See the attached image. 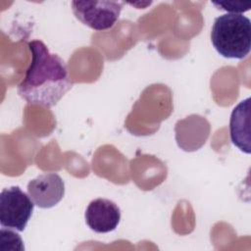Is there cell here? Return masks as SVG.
I'll return each instance as SVG.
<instances>
[{
	"label": "cell",
	"instance_id": "obj_8",
	"mask_svg": "<svg viewBox=\"0 0 251 251\" xmlns=\"http://www.w3.org/2000/svg\"><path fill=\"white\" fill-rule=\"evenodd\" d=\"M0 243H9L8 250L11 251H23L25 250L24 242L19 233L11 230V228L5 229L3 226L0 230Z\"/></svg>",
	"mask_w": 251,
	"mask_h": 251
},
{
	"label": "cell",
	"instance_id": "obj_9",
	"mask_svg": "<svg viewBox=\"0 0 251 251\" xmlns=\"http://www.w3.org/2000/svg\"><path fill=\"white\" fill-rule=\"evenodd\" d=\"M219 10L226 11L229 14H242L243 12L249 11L251 8V2L243 1H220L212 2Z\"/></svg>",
	"mask_w": 251,
	"mask_h": 251
},
{
	"label": "cell",
	"instance_id": "obj_5",
	"mask_svg": "<svg viewBox=\"0 0 251 251\" xmlns=\"http://www.w3.org/2000/svg\"><path fill=\"white\" fill-rule=\"evenodd\" d=\"M27 194L33 203L42 209L57 205L64 197L65 183L55 173L39 175L27 183Z\"/></svg>",
	"mask_w": 251,
	"mask_h": 251
},
{
	"label": "cell",
	"instance_id": "obj_6",
	"mask_svg": "<svg viewBox=\"0 0 251 251\" xmlns=\"http://www.w3.org/2000/svg\"><path fill=\"white\" fill-rule=\"evenodd\" d=\"M84 218L91 230L97 233H107L118 226L121 220V211L113 201L97 198L88 204Z\"/></svg>",
	"mask_w": 251,
	"mask_h": 251
},
{
	"label": "cell",
	"instance_id": "obj_4",
	"mask_svg": "<svg viewBox=\"0 0 251 251\" xmlns=\"http://www.w3.org/2000/svg\"><path fill=\"white\" fill-rule=\"evenodd\" d=\"M72 10L84 25L97 30L111 28L119 20L123 2L119 1H73Z\"/></svg>",
	"mask_w": 251,
	"mask_h": 251
},
{
	"label": "cell",
	"instance_id": "obj_2",
	"mask_svg": "<svg viewBox=\"0 0 251 251\" xmlns=\"http://www.w3.org/2000/svg\"><path fill=\"white\" fill-rule=\"evenodd\" d=\"M211 41L216 51L228 59H243L251 49V22L242 14H224L215 19Z\"/></svg>",
	"mask_w": 251,
	"mask_h": 251
},
{
	"label": "cell",
	"instance_id": "obj_3",
	"mask_svg": "<svg viewBox=\"0 0 251 251\" xmlns=\"http://www.w3.org/2000/svg\"><path fill=\"white\" fill-rule=\"evenodd\" d=\"M34 203L19 186L4 188L0 194V224L3 227L23 231L31 217Z\"/></svg>",
	"mask_w": 251,
	"mask_h": 251
},
{
	"label": "cell",
	"instance_id": "obj_7",
	"mask_svg": "<svg viewBox=\"0 0 251 251\" xmlns=\"http://www.w3.org/2000/svg\"><path fill=\"white\" fill-rule=\"evenodd\" d=\"M229 136L235 147L250 154V97L240 101L233 108L229 120Z\"/></svg>",
	"mask_w": 251,
	"mask_h": 251
},
{
	"label": "cell",
	"instance_id": "obj_1",
	"mask_svg": "<svg viewBox=\"0 0 251 251\" xmlns=\"http://www.w3.org/2000/svg\"><path fill=\"white\" fill-rule=\"evenodd\" d=\"M31 62L18 85V93L28 104L46 108L55 106L73 87L65 61L51 53L40 40L27 44Z\"/></svg>",
	"mask_w": 251,
	"mask_h": 251
}]
</instances>
